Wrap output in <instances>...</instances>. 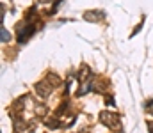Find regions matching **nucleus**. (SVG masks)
I'll return each instance as SVG.
<instances>
[{
  "label": "nucleus",
  "instance_id": "obj_1",
  "mask_svg": "<svg viewBox=\"0 0 153 133\" xmlns=\"http://www.w3.org/2000/svg\"><path fill=\"white\" fill-rule=\"evenodd\" d=\"M36 30V27L32 25V23H27V25H23V28H20V32H18V41L20 43H25V41L32 36V32Z\"/></svg>",
  "mask_w": 153,
  "mask_h": 133
},
{
  "label": "nucleus",
  "instance_id": "obj_2",
  "mask_svg": "<svg viewBox=\"0 0 153 133\" xmlns=\"http://www.w3.org/2000/svg\"><path fill=\"white\" fill-rule=\"evenodd\" d=\"M84 18L89 20V22H100V20L103 18V13H101V11H100V13H86Z\"/></svg>",
  "mask_w": 153,
  "mask_h": 133
},
{
  "label": "nucleus",
  "instance_id": "obj_3",
  "mask_svg": "<svg viewBox=\"0 0 153 133\" xmlns=\"http://www.w3.org/2000/svg\"><path fill=\"white\" fill-rule=\"evenodd\" d=\"M9 37H11V36H9V32L5 30V27H2V43H5V41H9Z\"/></svg>",
  "mask_w": 153,
  "mask_h": 133
},
{
  "label": "nucleus",
  "instance_id": "obj_4",
  "mask_svg": "<svg viewBox=\"0 0 153 133\" xmlns=\"http://www.w3.org/2000/svg\"><path fill=\"white\" fill-rule=\"evenodd\" d=\"M141 28H142V23H139V25H137V28L134 30V32H132V37H134V36H135V34L139 32V30H141Z\"/></svg>",
  "mask_w": 153,
  "mask_h": 133
}]
</instances>
